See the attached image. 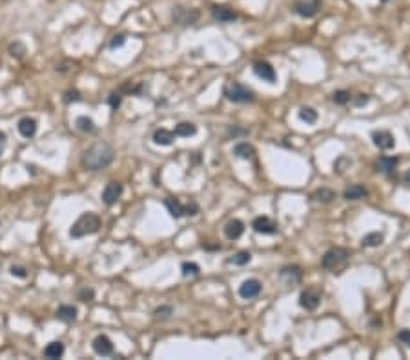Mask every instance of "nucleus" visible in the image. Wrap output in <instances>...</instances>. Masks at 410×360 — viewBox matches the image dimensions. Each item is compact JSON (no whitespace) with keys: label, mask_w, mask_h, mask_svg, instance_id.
Wrapping results in <instances>:
<instances>
[{"label":"nucleus","mask_w":410,"mask_h":360,"mask_svg":"<svg viewBox=\"0 0 410 360\" xmlns=\"http://www.w3.org/2000/svg\"><path fill=\"white\" fill-rule=\"evenodd\" d=\"M383 233H379V231H372V233H369V235L363 236V248H377V246H381L383 244Z\"/></svg>","instance_id":"obj_22"},{"label":"nucleus","mask_w":410,"mask_h":360,"mask_svg":"<svg viewBox=\"0 0 410 360\" xmlns=\"http://www.w3.org/2000/svg\"><path fill=\"white\" fill-rule=\"evenodd\" d=\"M181 270H182V275H184V277H188V275H199V273H201V268H199L195 262H184Z\"/></svg>","instance_id":"obj_31"},{"label":"nucleus","mask_w":410,"mask_h":360,"mask_svg":"<svg viewBox=\"0 0 410 360\" xmlns=\"http://www.w3.org/2000/svg\"><path fill=\"white\" fill-rule=\"evenodd\" d=\"M64 355V346L60 342H51L44 347V357L46 359H60Z\"/></svg>","instance_id":"obj_23"},{"label":"nucleus","mask_w":410,"mask_h":360,"mask_svg":"<svg viewBox=\"0 0 410 360\" xmlns=\"http://www.w3.org/2000/svg\"><path fill=\"white\" fill-rule=\"evenodd\" d=\"M93 351L100 357H110L113 353V342L106 335H98L93 339Z\"/></svg>","instance_id":"obj_11"},{"label":"nucleus","mask_w":410,"mask_h":360,"mask_svg":"<svg viewBox=\"0 0 410 360\" xmlns=\"http://www.w3.org/2000/svg\"><path fill=\"white\" fill-rule=\"evenodd\" d=\"M405 182H410V173L405 175Z\"/></svg>","instance_id":"obj_45"},{"label":"nucleus","mask_w":410,"mask_h":360,"mask_svg":"<svg viewBox=\"0 0 410 360\" xmlns=\"http://www.w3.org/2000/svg\"><path fill=\"white\" fill-rule=\"evenodd\" d=\"M352 164V160L348 159V157H345V155H341L339 159L335 160V164H334V171H337V173H343L345 169H347L348 166Z\"/></svg>","instance_id":"obj_32"},{"label":"nucleus","mask_w":410,"mask_h":360,"mask_svg":"<svg viewBox=\"0 0 410 360\" xmlns=\"http://www.w3.org/2000/svg\"><path fill=\"white\" fill-rule=\"evenodd\" d=\"M153 315H155V317H168V315H172V307H170V306H162V307H157Z\"/></svg>","instance_id":"obj_40"},{"label":"nucleus","mask_w":410,"mask_h":360,"mask_svg":"<svg viewBox=\"0 0 410 360\" xmlns=\"http://www.w3.org/2000/svg\"><path fill=\"white\" fill-rule=\"evenodd\" d=\"M397 162L399 160L396 159V157H387V155H383V157H379V160H377V169L381 171V173H394V169L397 167Z\"/></svg>","instance_id":"obj_17"},{"label":"nucleus","mask_w":410,"mask_h":360,"mask_svg":"<svg viewBox=\"0 0 410 360\" xmlns=\"http://www.w3.org/2000/svg\"><path fill=\"white\" fill-rule=\"evenodd\" d=\"M230 135L239 137V135H248V131H246V129H239V127H232V129H230Z\"/></svg>","instance_id":"obj_44"},{"label":"nucleus","mask_w":410,"mask_h":360,"mask_svg":"<svg viewBox=\"0 0 410 360\" xmlns=\"http://www.w3.org/2000/svg\"><path fill=\"white\" fill-rule=\"evenodd\" d=\"M19 133H20L22 137H26V139H31L33 135L37 133V120L35 118H29V117H24L19 120Z\"/></svg>","instance_id":"obj_14"},{"label":"nucleus","mask_w":410,"mask_h":360,"mask_svg":"<svg viewBox=\"0 0 410 360\" xmlns=\"http://www.w3.org/2000/svg\"><path fill=\"white\" fill-rule=\"evenodd\" d=\"M319 302H321V297L315 289L303 291V293H301V297H299V304H301V307H305V309H308V311H313V309L319 306Z\"/></svg>","instance_id":"obj_10"},{"label":"nucleus","mask_w":410,"mask_h":360,"mask_svg":"<svg viewBox=\"0 0 410 360\" xmlns=\"http://www.w3.org/2000/svg\"><path fill=\"white\" fill-rule=\"evenodd\" d=\"M9 53L13 56H17V58H22L24 56V53H26V48L22 46L20 42H15V44H11L9 46Z\"/></svg>","instance_id":"obj_33"},{"label":"nucleus","mask_w":410,"mask_h":360,"mask_svg":"<svg viewBox=\"0 0 410 360\" xmlns=\"http://www.w3.org/2000/svg\"><path fill=\"white\" fill-rule=\"evenodd\" d=\"M98 228H100V218L95 213H84L82 216H78L77 222L71 226L70 235L73 238H82L86 235H93L97 233Z\"/></svg>","instance_id":"obj_2"},{"label":"nucleus","mask_w":410,"mask_h":360,"mask_svg":"<svg viewBox=\"0 0 410 360\" xmlns=\"http://www.w3.org/2000/svg\"><path fill=\"white\" fill-rule=\"evenodd\" d=\"M199 18V11L197 9H188V7L177 6L174 7V20L181 26H188V24H194Z\"/></svg>","instance_id":"obj_6"},{"label":"nucleus","mask_w":410,"mask_h":360,"mask_svg":"<svg viewBox=\"0 0 410 360\" xmlns=\"http://www.w3.org/2000/svg\"><path fill=\"white\" fill-rule=\"evenodd\" d=\"M175 137H192L197 133V126L192 124V122H181V124L175 126Z\"/></svg>","instance_id":"obj_24"},{"label":"nucleus","mask_w":410,"mask_h":360,"mask_svg":"<svg viewBox=\"0 0 410 360\" xmlns=\"http://www.w3.org/2000/svg\"><path fill=\"white\" fill-rule=\"evenodd\" d=\"M108 102H110V106H112L113 109H117L118 106H120V102H122V97H120V93H112V95H110V98H108Z\"/></svg>","instance_id":"obj_36"},{"label":"nucleus","mask_w":410,"mask_h":360,"mask_svg":"<svg viewBox=\"0 0 410 360\" xmlns=\"http://www.w3.org/2000/svg\"><path fill=\"white\" fill-rule=\"evenodd\" d=\"M234 153H235L239 159H252L255 155V149L248 142H241V144H237L234 147Z\"/></svg>","instance_id":"obj_25"},{"label":"nucleus","mask_w":410,"mask_h":360,"mask_svg":"<svg viewBox=\"0 0 410 360\" xmlns=\"http://www.w3.org/2000/svg\"><path fill=\"white\" fill-rule=\"evenodd\" d=\"M199 213V204L197 202H190L184 206V215H197Z\"/></svg>","instance_id":"obj_37"},{"label":"nucleus","mask_w":410,"mask_h":360,"mask_svg":"<svg viewBox=\"0 0 410 360\" xmlns=\"http://www.w3.org/2000/svg\"><path fill=\"white\" fill-rule=\"evenodd\" d=\"M77 127L80 129V131H84V133H91V131H95V124H93V120L91 118H88V117H78L77 118Z\"/></svg>","instance_id":"obj_28"},{"label":"nucleus","mask_w":410,"mask_h":360,"mask_svg":"<svg viewBox=\"0 0 410 360\" xmlns=\"http://www.w3.org/2000/svg\"><path fill=\"white\" fill-rule=\"evenodd\" d=\"M252 228L255 233H261V235H273L277 233V224L268 218V216H257L252 222Z\"/></svg>","instance_id":"obj_8"},{"label":"nucleus","mask_w":410,"mask_h":360,"mask_svg":"<svg viewBox=\"0 0 410 360\" xmlns=\"http://www.w3.org/2000/svg\"><path fill=\"white\" fill-rule=\"evenodd\" d=\"M370 98H369V95H359V98H355L354 100V104L355 106H363V104H367Z\"/></svg>","instance_id":"obj_43"},{"label":"nucleus","mask_w":410,"mask_h":360,"mask_svg":"<svg viewBox=\"0 0 410 360\" xmlns=\"http://www.w3.org/2000/svg\"><path fill=\"white\" fill-rule=\"evenodd\" d=\"M164 206L168 208L170 215L174 216V218H181V216L184 215V206H182L177 198H166V200H164Z\"/></svg>","instance_id":"obj_21"},{"label":"nucleus","mask_w":410,"mask_h":360,"mask_svg":"<svg viewBox=\"0 0 410 360\" xmlns=\"http://www.w3.org/2000/svg\"><path fill=\"white\" fill-rule=\"evenodd\" d=\"M11 275H13V277H19V278L28 277V273H26V270H24L22 266H13V268H11Z\"/></svg>","instance_id":"obj_39"},{"label":"nucleus","mask_w":410,"mask_h":360,"mask_svg":"<svg viewBox=\"0 0 410 360\" xmlns=\"http://www.w3.org/2000/svg\"><path fill=\"white\" fill-rule=\"evenodd\" d=\"M57 319L62 322H73L77 319V307L75 306H60L57 309Z\"/></svg>","instance_id":"obj_19"},{"label":"nucleus","mask_w":410,"mask_h":360,"mask_svg":"<svg viewBox=\"0 0 410 360\" xmlns=\"http://www.w3.org/2000/svg\"><path fill=\"white\" fill-rule=\"evenodd\" d=\"M66 102H78L80 100V93L78 91H70V93H66V98H64Z\"/></svg>","instance_id":"obj_41"},{"label":"nucleus","mask_w":410,"mask_h":360,"mask_svg":"<svg viewBox=\"0 0 410 360\" xmlns=\"http://www.w3.org/2000/svg\"><path fill=\"white\" fill-rule=\"evenodd\" d=\"M175 140V133L168 129H157L153 133V142L159 145H170Z\"/></svg>","instance_id":"obj_20"},{"label":"nucleus","mask_w":410,"mask_h":360,"mask_svg":"<svg viewBox=\"0 0 410 360\" xmlns=\"http://www.w3.org/2000/svg\"><path fill=\"white\" fill-rule=\"evenodd\" d=\"M212 15L219 22H234L237 18V13L234 9H230V7H214Z\"/></svg>","instance_id":"obj_18"},{"label":"nucleus","mask_w":410,"mask_h":360,"mask_svg":"<svg viewBox=\"0 0 410 360\" xmlns=\"http://www.w3.org/2000/svg\"><path fill=\"white\" fill-rule=\"evenodd\" d=\"M254 73L259 78H263L264 82H270V84L275 82V76H277L275 75V70L268 62H255L254 64Z\"/></svg>","instance_id":"obj_12"},{"label":"nucleus","mask_w":410,"mask_h":360,"mask_svg":"<svg viewBox=\"0 0 410 360\" xmlns=\"http://www.w3.org/2000/svg\"><path fill=\"white\" fill-rule=\"evenodd\" d=\"M348 256L350 255H348V251L345 250V248H332V250H328L327 253L323 255L321 266H323L325 270L335 273V271L343 270V268L347 266Z\"/></svg>","instance_id":"obj_3"},{"label":"nucleus","mask_w":410,"mask_h":360,"mask_svg":"<svg viewBox=\"0 0 410 360\" xmlns=\"http://www.w3.org/2000/svg\"><path fill=\"white\" fill-rule=\"evenodd\" d=\"M224 97L228 98L230 102H235V104H248V102L255 100L254 91L241 82H230L224 88Z\"/></svg>","instance_id":"obj_4"},{"label":"nucleus","mask_w":410,"mask_h":360,"mask_svg":"<svg viewBox=\"0 0 410 360\" xmlns=\"http://www.w3.org/2000/svg\"><path fill=\"white\" fill-rule=\"evenodd\" d=\"M243 233H244V224L241 220H237V218L230 220L228 224L224 226V235H226V238H230V240H237Z\"/></svg>","instance_id":"obj_15"},{"label":"nucleus","mask_w":410,"mask_h":360,"mask_svg":"<svg viewBox=\"0 0 410 360\" xmlns=\"http://www.w3.org/2000/svg\"><path fill=\"white\" fill-rule=\"evenodd\" d=\"M126 42V36L124 35H115L112 38V42H110V48L115 49V48H122Z\"/></svg>","instance_id":"obj_35"},{"label":"nucleus","mask_w":410,"mask_h":360,"mask_svg":"<svg viewBox=\"0 0 410 360\" xmlns=\"http://www.w3.org/2000/svg\"><path fill=\"white\" fill-rule=\"evenodd\" d=\"M0 155H2V149H0Z\"/></svg>","instance_id":"obj_46"},{"label":"nucleus","mask_w":410,"mask_h":360,"mask_svg":"<svg viewBox=\"0 0 410 360\" xmlns=\"http://www.w3.org/2000/svg\"><path fill=\"white\" fill-rule=\"evenodd\" d=\"M93 297H95V293H93V289H82L80 293H78V300H82V302H88V300H93Z\"/></svg>","instance_id":"obj_38"},{"label":"nucleus","mask_w":410,"mask_h":360,"mask_svg":"<svg viewBox=\"0 0 410 360\" xmlns=\"http://www.w3.org/2000/svg\"><path fill=\"white\" fill-rule=\"evenodd\" d=\"M113 157H115V151H113L112 145L106 144V142H98V144H93L82 153L80 164L88 171H100V169H106L112 164Z\"/></svg>","instance_id":"obj_1"},{"label":"nucleus","mask_w":410,"mask_h":360,"mask_svg":"<svg viewBox=\"0 0 410 360\" xmlns=\"http://www.w3.org/2000/svg\"><path fill=\"white\" fill-rule=\"evenodd\" d=\"M281 277H290L292 280H299L301 278V270L299 268H285L281 271Z\"/></svg>","instance_id":"obj_34"},{"label":"nucleus","mask_w":410,"mask_h":360,"mask_svg":"<svg viewBox=\"0 0 410 360\" xmlns=\"http://www.w3.org/2000/svg\"><path fill=\"white\" fill-rule=\"evenodd\" d=\"M313 198L319 202H332L335 198V193L332 189H328V187H321V189H317L313 193Z\"/></svg>","instance_id":"obj_27"},{"label":"nucleus","mask_w":410,"mask_h":360,"mask_svg":"<svg viewBox=\"0 0 410 360\" xmlns=\"http://www.w3.org/2000/svg\"><path fill=\"white\" fill-rule=\"evenodd\" d=\"M399 340L403 342V344H407V346L410 347V329H403V331H399Z\"/></svg>","instance_id":"obj_42"},{"label":"nucleus","mask_w":410,"mask_h":360,"mask_svg":"<svg viewBox=\"0 0 410 360\" xmlns=\"http://www.w3.org/2000/svg\"><path fill=\"white\" fill-rule=\"evenodd\" d=\"M299 118L306 124H315L317 122V111L313 108H301L299 109Z\"/></svg>","instance_id":"obj_26"},{"label":"nucleus","mask_w":410,"mask_h":360,"mask_svg":"<svg viewBox=\"0 0 410 360\" xmlns=\"http://www.w3.org/2000/svg\"><path fill=\"white\" fill-rule=\"evenodd\" d=\"M350 98L352 97H350V93H348L347 90H339L332 95V100H334V104H337V106L348 104V102H350Z\"/></svg>","instance_id":"obj_30"},{"label":"nucleus","mask_w":410,"mask_h":360,"mask_svg":"<svg viewBox=\"0 0 410 360\" xmlns=\"http://www.w3.org/2000/svg\"><path fill=\"white\" fill-rule=\"evenodd\" d=\"M120 195H122V184H118V182H110V184L104 187V191H102V200H104L106 206H113V204L120 198Z\"/></svg>","instance_id":"obj_9"},{"label":"nucleus","mask_w":410,"mask_h":360,"mask_svg":"<svg viewBox=\"0 0 410 360\" xmlns=\"http://www.w3.org/2000/svg\"><path fill=\"white\" fill-rule=\"evenodd\" d=\"M372 140H374L375 147H379V149H383V151L392 149L394 144H396L394 137H392L389 131H374L372 133Z\"/></svg>","instance_id":"obj_13"},{"label":"nucleus","mask_w":410,"mask_h":360,"mask_svg":"<svg viewBox=\"0 0 410 360\" xmlns=\"http://www.w3.org/2000/svg\"><path fill=\"white\" fill-rule=\"evenodd\" d=\"M319 7H321L319 0H299V2H295V6H293V11L297 15H301V17H305V18H312L313 15L319 11Z\"/></svg>","instance_id":"obj_7"},{"label":"nucleus","mask_w":410,"mask_h":360,"mask_svg":"<svg viewBox=\"0 0 410 360\" xmlns=\"http://www.w3.org/2000/svg\"><path fill=\"white\" fill-rule=\"evenodd\" d=\"M261 289H263V286L257 278H248L239 286V297L244 298V300H252V298L259 297Z\"/></svg>","instance_id":"obj_5"},{"label":"nucleus","mask_w":410,"mask_h":360,"mask_svg":"<svg viewBox=\"0 0 410 360\" xmlns=\"http://www.w3.org/2000/svg\"><path fill=\"white\" fill-rule=\"evenodd\" d=\"M250 260H252V255L248 253V251H239L237 255H234L232 258H230L228 262L235 264V266H244V264H248Z\"/></svg>","instance_id":"obj_29"},{"label":"nucleus","mask_w":410,"mask_h":360,"mask_svg":"<svg viewBox=\"0 0 410 360\" xmlns=\"http://www.w3.org/2000/svg\"><path fill=\"white\" fill-rule=\"evenodd\" d=\"M369 195V191H367V187L361 186V184H352V186H348L345 191H343V197L347 198V200H361V198H365Z\"/></svg>","instance_id":"obj_16"}]
</instances>
